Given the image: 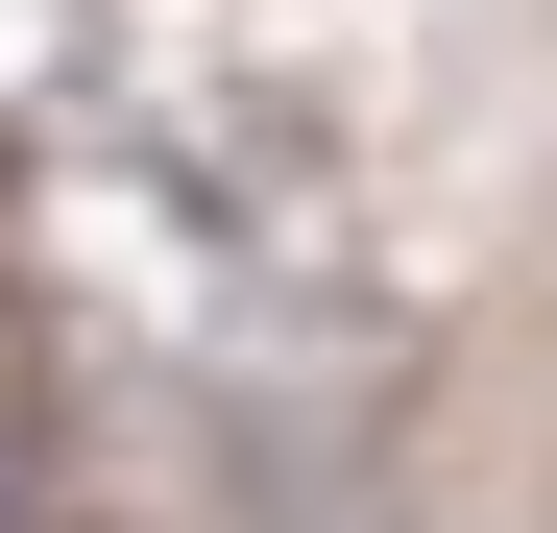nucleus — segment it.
<instances>
[{
    "instance_id": "obj_1",
    "label": "nucleus",
    "mask_w": 557,
    "mask_h": 533,
    "mask_svg": "<svg viewBox=\"0 0 557 533\" xmlns=\"http://www.w3.org/2000/svg\"><path fill=\"white\" fill-rule=\"evenodd\" d=\"M0 533H25V461H0Z\"/></svg>"
}]
</instances>
